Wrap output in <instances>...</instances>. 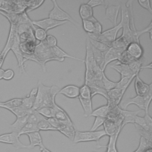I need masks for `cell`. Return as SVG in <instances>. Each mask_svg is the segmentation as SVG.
I'll return each instance as SVG.
<instances>
[{
    "mask_svg": "<svg viewBox=\"0 0 152 152\" xmlns=\"http://www.w3.org/2000/svg\"><path fill=\"white\" fill-rule=\"evenodd\" d=\"M106 135V134L103 129L96 131H76L73 142L74 143H78L83 142L99 141L103 137Z\"/></svg>",
    "mask_w": 152,
    "mask_h": 152,
    "instance_id": "3957f363",
    "label": "cell"
},
{
    "mask_svg": "<svg viewBox=\"0 0 152 152\" xmlns=\"http://www.w3.org/2000/svg\"><path fill=\"white\" fill-rule=\"evenodd\" d=\"M21 103L22 98H14L4 102H0V107L5 109L7 107H18L21 106Z\"/></svg>",
    "mask_w": 152,
    "mask_h": 152,
    "instance_id": "8d00e7d4",
    "label": "cell"
},
{
    "mask_svg": "<svg viewBox=\"0 0 152 152\" xmlns=\"http://www.w3.org/2000/svg\"><path fill=\"white\" fill-rule=\"evenodd\" d=\"M134 124L141 127L142 128H143L144 129L147 131H149L150 132H152V130L150 129L147 124V122L145 121V119L144 117H141V116H137L136 118H135V122H134Z\"/></svg>",
    "mask_w": 152,
    "mask_h": 152,
    "instance_id": "bcb514c9",
    "label": "cell"
},
{
    "mask_svg": "<svg viewBox=\"0 0 152 152\" xmlns=\"http://www.w3.org/2000/svg\"><path fill=\"white\" fill-rule=\"evenodd\" d=\"M38 87L37 88V93L36 96L35 101L31 110H37L41 107L42 104L50 90V87L45 86L43 84L41 83L40 81H39L37 83Z\"/></svg>",
    "mask_w": 152,
    "mask_h": 152,
    "instance_id": "8fae6325",
    "label": "cell"
},
{
    "mask_svg": "<svg viewBox=\"0 0 152 152\" xmlns=\"http://www.w3.org/2000/svg\"><path fill=\"white\" fill-rule=\"evenodd\" d=\"M32 24L37 27L43 29L46 32L51 29H53L55 27L60 26L61 25L65 24L67 21H59L50 18H44L40 20H34L31 21Z\"/></svg>",
    "mask_w": 152,
    "mask_h": 152,
    "instance_id": "9c48e42d",
    "label": "cell"
},
{
    "mask_svg": "<svg viewBox=\"0 0 152 152\" xmlns=\"http://www.w3.org/2000/svg\"><path fill=\"white\" fill-rule=\"evenodd\" d=\"M0 14L7 18L10 23V24H12L16 27L22 24L31 23V20L29 18L26 12L21 14H15L7 13L0 11Z\"/></svg>",
    "mask_w": 152,
    "mask_h": 152,
    "instance_id": "8992f818",
    "label": "cell"
},
{
    "mask_svg": "<svg viewBox=\"0 0 152 152\" xmlns=\"http://www.w3.org/2000/svg\"><path fill=\"white\" fill-rule=\"evenodd\" d=\"M82 25L84 30L87 33H92L94 31V24L90 19L82 20Z\"/></svg>",
    "mask_w": 152,
    "mask_h": 152,
    "instance_id": "b9f144b4",
    "label": "cell"
},
{
    "mask_svg": "<svg viewBox=\"0 0 152 152\" xmlns=\"http://www.w3.org/2000/svg\"><path fill=\"white\" fill-rule=\"evenodd\" d=\"M110 67L113 68V69L116 70L118 72H119L121 75V77H131L132 75H134L135 74H133L132 72L130 69L128 65L121 64L119 62H117L115 64L111 65Z\"/></svg>",
    "mask_w": 152,
    "mask_h": 152,
    "instance_id": "ffe728a7",
    "label": "cell"
},
{
    "mask_svg": "<svg viewBox=\"0 0 152 152\" xmlns=\"http://www.w3.org/2000/svg\"><path fill=\"white\" fill-rule=\"evenodd\" d=\"M57 131H59L61 134L72 141L74 140L76 131L74 126L63 124L62 123H61L59 127L57 128Z\"/></svg>",
    "mask_w": 152,
    "mask_h": 152,
    "instance_id": "603a6c76",
    "label": "cell"
},
{
    "mask_svg": "<svg viewBox=\"0 0 152 152\" xmlns=\"http://www.w3.org/2000/svg\"><path fill=\"white\" fill-rule=\"evenodd\" d=\"M37 131H40L38 128L37 124L27 122L18 133V136L20 137L22 135H27L28 134Z\"/></svg>",
    "mask_w": 152,
    "mask_h": 152,
    "instance_id": "1f68e13d",
    "label": "cell"
},
{
    "mask_svg": "<svg viewBox=\"0 0 152 152\" xmlns=\"http://www.w3.org/2000/svg\"><path fill=\"white\" fill-rule=\"evenodd\" d=\"M45 119L46 118H44L42 115H41L37 110H31L30 113L28 115L27 122L37 124L41 121Z\"/></svg>",
    "mask_w": 152,
    "mask_h": 152,
    "instance_id": "e575fe53",
    "label": "cell"
},
{
    "mask_svg": "<svg viewBox=\"0 0 152 152\" xmlns=\"http://www.w3.org/2000/svg\"><path fill=\"white\" fill-rule=\"evenodd\" d=\"M122 52H121L112 47H110L109 49L105 52V53H104V62L102 69V71H104L107 65L109 63L114 61H118Z\"/></svg>",
    "mask_w": 152,
    "mask_h": 152,
    "instance_id": "5bb4252c",
    "label": "cell"
},
{
    "mask_svg": "<svg viewBox=\"0 0 152 152\" xmlns=\"http://www.w3.org/2000/svg\"><path fill=\"white\" fill-rule=\"evenodd\" d=\"M27 135L28 136L30 141L29 144L27 145L28 149L33 148L36 146H39L40 150L45 147L43 144V140L39 131L30 133L27 134Z\"/></svg>",
    "mask_w": 152,
    "mask_h": 152,
    "instance_id": "e0dca14e",
    "label": "cell"
},
{
    "mask_svg": "<svg viewBox=\"0 0 152 152\" xmlns=\"http://www.w3.org/2000/svg\"><path fill=\"white\" fill-rule=\"evenodd\" d=\"M102 82L103 86L104 88L107 91L113 88L116 87V82L112 81L110 80L105 75L104 71L102 72Z\"/></svg>",
    "mask_w": 152,
    "mask_h": 152,
    "instance_id": "f35d334b",
    "label": "cell"
},
{
    "mask_svg": "<svg viewBox=\"0 0 152 152\" xmlns=\"http://www.w3.org/2000/svg\"><path fill=\"white\" fill-rule=\"evenodd\" d=\"M28 115L21 118H17L14 122L10 126L12 131L15 132L18 134L20 132L23 126L26 124V123H27Z\"/></svg>",
    "mask_w": 152,
    "mask_h": 152,
    "instance_id": "83f0119b",
    "label": "cell"
},
{
    "mask_svg": "<svg viewBox=\"0 0 152 152\" xmlns=\"http://www.w3.org/2000/svg\"><path fill=\"white\" fill-rule=\"evenodd\" d=\"M34 36L36 40H39V42L44 41L47 36V32L45 31L43 29L37 27L36 26H33V27Z\"/></svg>",
    "mask_w": 152,
    "mask_h": 152,
    "instance_id": "74e56055",
    "label": "cell"
},
{
    "mask_svg": "<svg viewBox=\"0 0 152 152\" xmlns=\"http://www.w3.org/2000/svg\"><path fill=\"white\" fill-rule=\"evenodd\" d=\"M121 28H122V25L119 23L116 26H113L112 28L106 30L104 31H102L101 34L107 40H108L109 42L112 43L116 39L118 32L119 31V30Z\"/></svg>",
    "mask_w": 152,
    "mask_h": 152,
    "instance_id": "44dd1931",
    "label": "cell"
},
{
    "mask_svg": "<svg viewBox=\"0 0 152 152\" xmlns=\"http://www.w3.org/2000/svg\"><path fill=\"white\" fill-rule=\"evenodd\" d=\"M14 76V72L13 70L11 69H8L6 70H4V75H3V79L7 81L11 80L13 78Z\"/></svg>",
    "mask_w": 152,
    "mask_h": 152,
    "instance_id": "f5cc1de1",
    "label": "cell"
},
{
    "mask_svg": "<svg viewBox=\"0 0 152 152\" xmlns=\"http://www.w3.org/2000/svg\"><path fill=\"white\" fill-rule=\"evenodd\" d=\"M52 2L53 3V7L49 12V18L59 21H69L76 26H78V23L75 21L68 12L60 8L56 1L53 0L52 1Z\"/></svg>",
    "mask_w": 152,
    "mask_h": 152,
    "instance_id": "277c9868",
    "label": "cell"
},
{
    "mask_svg": "<svg viewBox=\"0 0 152 152\" xmlns=\"http://www.w3.org/2000/svg\"><path fill=\"white\" fill-rule=\"evenodd\" d=\"M128 45L129 43L126 42V40L121 36L119 37L116 38L113 42H112L111 47L121 52H124L126 50Z\"/></svg>",
    "mask_w": 152,
    "mask_h": 152,
    "instance_id": "f546056e",
    "label": "cell"
},
{
    "mask_svg": "<svg viewBox=\"0 0 152 152\" xmlns=\"http://www.w3.org/2000/svg\"><path fill=\"white\" fill-rule=\"evenodd\" d=\"M48 121L49 122V123L53 127L55 128V129H56L57 130V128L59 127V125L61 124V122L56 119L55 118V117H52V118H48L47 119Z\"/></svg>",
    "mask_w": 152,
    "mask_h": 152,
    "instance_id": "11a10c76",
    "label": "cell"
},
{
    "mask_svg": "<svg viewBox=\"0 0 152 152\" xmlns=\"http://www.w3.org/2000/svg\"><path fill=\"white\" fill-rule=\"evenodd\" d=\"M144 68H150V69H151V62H150L148 65L142 66L141 67V69H144Z\"/></svg>",
    "mask_w": 152,
    "mask_h": 152,
    "instance_id": "680465c9",
    "label": "cell"
},
{
    "mask_svg": "<svg viewBox=\"0 0 152 152\" xmlns=\"http://www.w3.org/2000/svg\"><path fill=\"white\" fill-rule=\"evenodd\" d=\"M33 54L36 59L37 63L41 66L43 72H46V64L48 62L52 61L63 62L64 61V59H59L54 55L52 48L46 45L45 40L39 42L36 45Z\"/></svg>",
    "mask_w": 152,
    "mask_h": 152,
    "instance_id": "6da1fadb",
    "label": "cell"
},
{
    "mask_svg": "<svg viewBox=\"0 0 152 152\" xmlns=\"http://www.w3.org/2000/svg\"><path fill=\"white\" fill-rule=\"evenodd\" d=\"M37 93V88H33L27 96L22 98L21 107L26 110H31L35 101Z\"/></svg>",
    "mask_w": 152,
    "mask_h": 152,
    "instance_id": "d6986e66",
    "label": "cell"
},
{
    "mask_svg": "<svg viewBox=\"0 0 152 152\" xmlns=\"http://www.w3.org/2000/svg\"><path fill=\"white\" fill-rule=\"evenodd\" d=\"M16 33H17V27L12 24H10V32H9V34H8V37L6 44L3 50L0 52V69L1 68L4 64V62L5 61L7 55L8 54L9 51L11 50V48L14 42V39Z\"/></svg>",
    "mask_w": 152,
    "mask_h": 152,
    "instance_id": "30bf717a",
    "label": "cell"
},
{
    "mask_svg": "<svg viewBox=\"0 0 152 152\" xmlns=\"http://www.w3.org/2000/svg\"><path fill=\"white\" fill-rule=\"evenodd\" d=\"M89 19L93 21L94 24V31L93 33L97 34H101L102 33V26L101 23L94 16L90 18Z\"/></svg>",
    "mask_w": 152,
    "mask_h": 152,
    "instance_id": "f907efd6",
    "label": "cell"
},
{
    "mask_svg": "<svg viewBox=\"0 0 152 152\" xmlns=\"http://www.w3.org/2000/svg\"><path fill=\"white\" fill-rule=\"evenodd\" d=\"M105 18L109 20L115 26L117 24V18L121 10V1L119 4H113L112 2L104 1Z\"/></svg>",
    "mask_w": 152,
    "mask_h": 152,
    "instance_id": "5b68a950",
    "label": "cell"
},
{
    "mask_svg": "<svg viewBox=\"0 0 152 152\" xmlns=\"http://www.w3.org/2000/svg\"><path fill=\"white\" fill-rule=\"evenodd\" d=\"M37 126L39 131H57L53 128L48 121L47 119L41 121L37 124Z\"/></svg>",
    "mask_w": 152,
    "mask_h": 152,
    "instance_id": "ee69618b",
    "label": "cell"
},
{
    "mask_svg": "<svg viewBox=\"0 0 152 152\" xmlns=\"http://www.w3.org/2000/svg\"><path fill=\"white\" fill-rule=\"evenodd\" d=\"M135 60V59H134L126 50H125L122 52V53L119 56L118 59V62L121 64L128 65Z\"/></svg>",
    "mask_w": 152,
    "mask_h": 152,
    "instance_id": "60d3db41",
    "label": "cell"
},
{
    "mask_svg": "<svg viewBox=\"0 0 152 152\" xmlns=\"http://www.w3.org/2000/svg\"><path fill=\"white\" fill-rule=\"evenodd\" d=\"M134 80V87L137 95L143 96L152 87V83L148 84L144 83L139 77L138 74L135 75Z\"/></svg>",
    "mask_w": 152,
    "mask_h": 152,
    "instance_id": "9a60e30c",
    "label": "cell"
},
{
    "mask_svg": "<svg viewBox=\"0 0 152 152\" xmlns=\"http://www.w3.org/2000/svg\"><path fill=\"white\" fill-rule=\"evenodd\" d=\"M86 59H84L85 63V80H84V84L88 85L91 82H92L94 79V74H93V69L98 66L93 58V52L91 50V45L89 41V39L87 37L86 42Z\"/></svg>",
    "mask_w": 152,
    "mask_h": 152,
    "instance_id": "7a4b0ae2",
    "label": "cell"
},
{
    "mask_svg": "<svg viewBox=\"0 0 152 152\" xmlns=\"http://www.w3.org/2000/svg\"><path fill=\"white\" fill-rule=\"evenodd\" d=\"M138 3L143 8L147 10L151 14H152V9L151 8L150 1L149 0H138Z\"/></svg>",
    "mask_w": 152,
    "mask_h": 152,
    "instance_id": "816d5d0a",
    "label": "cell"
},
{
    "mask_svg": "<svg viewBox=\"0 0 152 152\" xmlns=\"http://www.w3.org/2000/svg\"><path fill=\"white\" fill-rule=\"evenodd\" d=\"M144 118L145 119V121L147 122V124L148 128L152 130V119H151V116L148 115V113H145Z\"/></svg>",
    "mask_w": 152,
    "mask_h": 152,
    "instance_id": "9f6ffc18",
    "label": "cell"
},
{
    "mask_svg": "<svg viewBox=\"0 0 152 152\" xmlns=\"http://www.w3.org/2000/svg\"><path fill=\"white\" fill-rule=\"evenodd\" d=\"M106 119V118H102V117H99V116L95 117V120H94V123L90 129V131H96L99 127H100V126H102L103 124V123Z\"/></svg>",
    "mask_w": 152,
    "mask_h": 152,
    "instance_id": "7dc6e473",
    "label": "cell"
},
{
    "mask_svg": "<svg viewBox=\"0 0 152 152\" xmlns=\"http://www.w3.org/2000/svg\"><path fill=\"white\" fill-rule=\"evenodd\" d=\"M40 150H41V152H51L49 150H48V148H46L45 147L42 148V149H41Z\"/></svg>",
    "mask_w": 152,
    "mask_h": 152,
    "instance_id": "91938a15",
    "label": "cell"
},
{
    "mask_svg": "<svg viewBox=\"0 0 152 152\" xmlns=\"http://www.w3.org/2000/svg\"><path fill=\"white\" fill-rule=\"evenodd\" d=\"M44 1H29L28 7L26 10V12H30L33 10H36V8H39L40 6H41L43 2Z\"/></svg>",
    "mask_w": 152,
    "mask_h": 152,
    "instance_id": "681fc988",
    "label": "cell"
},
{
    "mask_svg": "<svg viewBox=\"0 0 152 152\" xmlns=\"http://www.w3.org/2000/svg\"><path fill=\"white\" fill-rule=\"evenodd\" d=\"M132 104H135L140 109L144 110V100H143L142 96L137 95L134 97L128 99L124 103V109H126L128 106Z\"/></svg>",
    "mask_w": 152,
    "mask_h": 152,
    "instance_id": "4316f807",
    "label": "cell"
},
{
    "mask_svg": "<svg viewBox=\"0 0 152 152\" xmlns=\"http://www.w3.org/2000/svg\"><path fill=\"white\" fill-rule=\"evenodd\" d=\"M20 40L18 35L17 32L15 35L14 42L11 46V50L14 53V54L16 58V59L17 61L18 66L19 68L20 72L25 73L26 72L25 66H24L25 62H24V59L23 58V53L20 48Z\"/></svg>",
    "mask_w": 152,
    "mask_h": 152,
    "instance_id": "ba28073f",
    "label": "cell"
},
{
    "mask_svg": "<svg viewBox=\"0 0 152 152\" xmlns=\"http://www.w3.org/2000/svg\"><path fill=\"white\" fill-rule=\"evenodd\" d=\"M144 62V58H141L140 59L135 60L129 64H128V66L132 72L133 74L138 75L140 72V71L142 69L141 67L142 66V64Z\"/></svg>",
    "mask_w": 152,
    "mask_h": 152,
    "instance_id": "d590c367",
    "label": "cell"
},
{
    "mask_svg": "<svg viewBox=\"0 0 152 152\" xmlns=\"http://www.w3.org/2000/svg\"><path fill=\"white\" fill-rule=\"evenodd\" d=\"M91 47L93 58H94V59L96 64L101 69H102V67L103 65V62H104V52L98 50L97 49L93 48L91 45Z\"/></svg>",
    "mask_w": 152,
    "mask_h": 152,
    "instance_id": "d6a6232c",
    "label": "cell"
},
{
    "mask_svg": "<svg viewBox=\"0 0 152 152\" xmlns=\"http://www.w3.org/2000/svg\"><path fill=\"white\" fill-rule=\"evenodd\" d=\"M4 70L2 68L0 69V80L3 79V75H4Z\"/></svg>",
    "mask_w": 152,
    "mask_h": 152,
    "instance_id": "6f0895ef",
    "label": "cell"
},
{
    "mask_svg": "<svg viewBox=\"0 0 152 152\" xmlns=\"http://www.w3.org/2000/svg\"><path fill=\"white\" fill-rule=\"evenodd\" d=\"M89 41H90V43L91 45L93 48H94L95 49H97L98 50H99L100 52H104V53L105 52H106L110 48L108 46L106 45L105 44H104L103 43H101L99 41H96V40H93V39H89Z\"/></svg>",
    "mask_w": 152,
    "mask_h": 152,
    "instance_id": "7bdbcfd3",
    "label": "cell"
},
{
    "mask_svg": "<svg viewBox=\"0 0 152 152\" xmlns=\"http://www.w3.org/2000/svg\"><path fill=\"white\" fill-rule=\"evenodd\" d=\"M1 5H2V1H0V7H1Z\"/></svg>",
    "mask_w": 152,
    "mask_h": 152,
    "instance_id": "94428289",
    "label": "cell"
},
{
    "mask_svg": "<svg viewBox=\"0 0 152 152\" xmlns=\"http://www.w3.org/2000/svg\"><path fill=\"white\" fill-rule=\"evenodd\" d=\"M5 109L10 111L11 113H12L16 116V118H21L26 115H27L31 111V110L24 109L23 107H21V106L18 107H7Z\"/></svg>",
    "mask_w": 152,
    "mask_h": 152,
    "instance_id": "836d02e7",
    "label": "cell"
},
{
    "mask_svg": "<svg viewBox=\"0 0 152 152\" xmlns=\"http://www.w3.org/2000/svg\"><path fill=\"white\" fill-rule=\"evenodd\" d=\"M58 93L70 99L77 98L79 96L80 87L75 85H67L59 89Z\"/></svg>",
    "mask_w": 152,
    "mask_h": 152,
    "instance_id": "ac0fdd59",
    "label": "cell"
},
{
    "mask_svg": "<svg viewBox=\"0 0 152 152\" xmlns=\"http://www.w3.org/2000/svg\"><path fill=\"white\" fill-rule=\"evenodd\" d=\"M52 107L53 108L55 111L54 117L56 118L61 123L63 124L74 126L73 122L70 119V117L64 109L56 104V103L53 104Z\"/></svg>",
    "mask_w": 152,
    "mask_h": 152,
    "instance_id": "7c38bea8",
    "label": "cell"
},
{
    "mask_svg": "<svg viewBox=\"0 0 152 152\" xmlns=\"http://www.w3.org/2000/svg\"><path fill=\"white\" fill-rule=\"evenodd\" d=\"M36 41L27 40L20 43V48L23 54L32 55L34 53L36 46L37 45Z\"/></svg>",
    "mask_w": 152,
    "mask_h": 152,
    "instance_id": "7402d4cb",
    "label": "cell"
},
{
    "mask_svg": "<svg viewBox=\"0 0 152 152\" xmlns=\"http://www.w3.org/2000/svg\"><path fill=\"white\" fill-rule=\"evenodd\" d=\"M45 42H46V45L50 48H52L56 46H57V39L53 35H47Z\"/></svg>",
    "mask_w": 152,
    "mask_h": 152,
    "instance_id": "c3c4849f",
    "label": "cell"
},
{
    "mask_svg": "<svg viewBox=\"0 0 152 152\" xmlns=\"http://www.w3.org/2000/svg\"><path fill=\"white\" fill-rule=\"evenodd\" d=\"M36 110L46 119L54 117L55 116V111L52 107H43Z\"/></svg>",
    "mask_w": 152,
    "mask_h": 152,
    "instance_id": "ab89813d",
    "label": "cell"
},
{
    "mask_svg": "<svg viewBox=\"0 0 152 152\" xmlns=\"http://www.w3.org/2000/svg\"><path fill=\"white\" fill-rule=\"evenodd\" d=\"M18 134L15 132H11L0 135V142L11 144L17 149L27 148V145L23 144L19 140Z\"/></svg>",
    "mask_w": 152,
    "mask_h": 152,
    "instance_id": "52a82bcc",
    "label": "cell"
},
{
    "mask_svg": "<svg viewBox=\"0 0 152 152\" xmlns=\"http://www.w3.org/2000/svg\"><path fill=\"white\" fill-rule=\"evenodd\" d=\"M120 132L121 131H118L114 134L109 136V142L106 146V152H118V150L116 148V141Z\"/></svg>",
    "mask_w": 152,
    "mask_h": 152,
    "instance_id": "f1b7e54d",
    "label": "cell"
},
{
    "mask_svg": "<svg viewBox=\"0 0 152 152\" xmlns=\"http://www.w3.org/2000/svg\"><path fill=\"white\" fill-rule=\"evenodd\" d=\"M140 110L136 111H130L120 108V115L123 119L121 128L122 129V128L128 123L134 124L135 118L138 115V113H140Z\"/></svg>",
    "mask_w": 152,
    "mask_h": 152,
    "instance_id": "2e32d148",
    "label": "cell"
},
{
    "mask_svg": "<svg viewBox=\"0 0 152 152\" xmlns=\"http://www.w3.org/2000/svg\"><path fill=\"white\" fill-rule=\"evenodd\" d=\"M144 103V111L145 113H148V107L152 99V87L149 91L142 96Z\"/></svg>",
    "mask_w": 152,
    "mask_h": 152,
    "instance_id": "f6af8a7d",
    "label": "cell"
},
{
    "mask_svg": "<svg viewBox=\"0 0 152 152\" xmlns=\"http://www.w3.org/2000/svg\"><path fill=\"white\" fill-rule=\"evenodd\" d=\"M125 50L135 60L140 59L143 57L144 50L139 42H132L130 43Z\"/></svg>",
    "mask_w": 152,
    "mask_h": 152,
    "instance_id": "4fadbf2b",
    "label": "cell"
},
{
    "mask_svg": "<svg viewBox=\"0 0 152 152\" xmlns=\"http://www.w3.org/2000/svg\"><path fill=\"white\" fill-rule=\"evenodd\" d=\"M79 14L81 20H87L93 15V10L87 4H82L79 8Z\"/></svg>",
    "mask_w": 152,
    "mask_h": 152,
    "instance_id": "484cf974",
    "label": "cell"
},
{
    "mask_svg": "<svg viewBox=\"0 0 152 152\" xmlns=\"http://www.w3.org/2000/svg\"><path fill=\"white\" fill-rule=\"evenodd\" d=\"M109 106L106 104L105 105L100 106L96 109L95 110H93L90 116H94V117H102L104 118H107V115L109 112Z\"/></svg>",
    "mask_w": 152,
    "mask_h": 152,
    "instance_id": "4dcf8cb0",
    "label": "cell"
},
{
    "mask_svg": "<svg viewBox=\"0 0 152 152\" xmlns=\"http://www.w3.org/2000/svg\"><path fill=\"white\" fill-rule=\"evenodd\" d=\"M80 102L84 110V115L85 117L90 116L93 110L92 98H84L80 96L78 97Z\"/></svg>",
    "mask_w": 152,
    "mask_h": 152,
    "instance_id": "cb8c5ba5",
    "label": "cell"
},
{
    "mask_svg": "<svg viewBox=\"0 0 152 152\" xmlns=\"http://www.w3.org/2000/svg\"><path fill=\"white\" fill-rule=\"evenodd\" d=\"M87 4L88 5H90L91 8L96 7L99 5L104 6V4H105L104 1H103V0H91L88 1Z\"/></svg>",
    "mask_w": 152,
    "mask_h": 152,
    "instance_id": "db71d44e",
    "label": "cell"
},
{
    "mask_svg": "<svg viewBox=\"0 0 152 152\" xmlns=\"http://www.w3.org/2000/svg\"><path fill=\"white\" fill-rule=\"evenodd\" d=\"M52 50L54 55L56 57H57L59 59H64L65 58H67L77 60V61L84 62V59H81V58H77V57H75V56H71V55H69L68 53H67L66 52H65L63 49H62L61 48H59L58 46H56L52 48Z\"/></svg>",
    "mask_w": 152,
    "mask_h": 152,
    "instance_id": "d4e9b609",
    "label": "cell"
}]
</instances>
